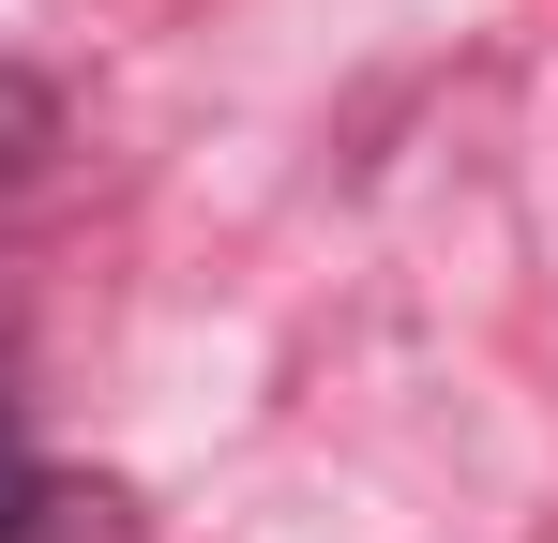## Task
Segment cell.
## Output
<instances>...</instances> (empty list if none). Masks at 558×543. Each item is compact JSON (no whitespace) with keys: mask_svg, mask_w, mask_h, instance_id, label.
Listing matches in <instances>:
<instances>
[{"mask_svg":"<svg viewBox=\"0 0 558 543\" xmlns=\"http://www.w3.org/2000/svg\"><path fill=\"white\" fill-rule=\"evenodd\" d=\"M46 468H31V438H15V408H0V543H46Z\"/></svg>","mask_w":558,"mask_h":543,"instance_id":"6da1fadb","label":"cell"}]
</instances>
